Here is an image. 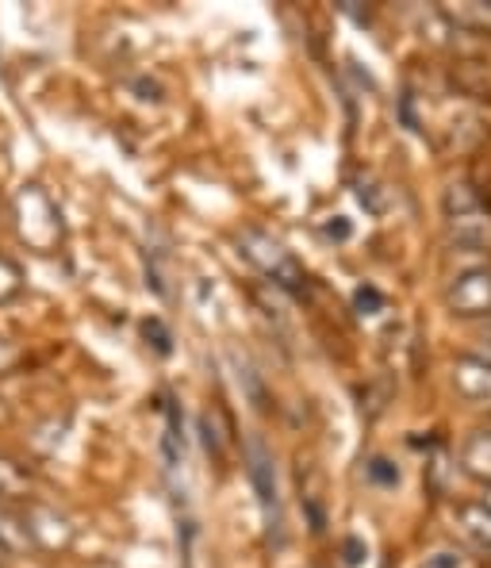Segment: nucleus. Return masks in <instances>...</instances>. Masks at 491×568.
I'll return each instance as SVG.
<instances>
[{
    "label": "nucleus",
    "instance_id": "nucleus-3",
    "mask_svg": "<svg viewBox=\"0 0 491 568\" xmlns=\"http://www.w3.org/2000/svg\"><path fill=\"white\" fill-rule=\"evenodd\" d=\"M446 304L453 307V315H464V320H472V315H491V270L480 265V270L461 273V277L449 284Z\"/></svg>",
    "mask_w": 491,
    "mask_h": 568
},
{
    "label": "nucleus",
    "instance_id": "nucleus-13",
    "mask_svg": "<svg viewBox=\"0 0 491 568\" xmlns=\"http://www.w3.org/2000/svg\"><path fill=\"white\" fill-rule=\"evenodd\" d=\"M146 338H154V346H157V354H170V334H165V327L157 320H150L146 323Z\"/></svg>",
    "mask_w": 491,
    "mask_h": 568
},
{
    "label": "nucleus",
    "instance_id": "nucleus-4",
    "mask_svg": "<svg viewBox=\"0 0 491 568\" xmlns=\"http://www.w3.org/2000/svg\"><path fill=\"white\" fill-rule=\"evenodd\" d=\"M23 530H28L31 546H39V549H65L73 538V530L65 526L62 515L43 504H31L28 511H23Z\"/></svg>",
    "mask_w": 491,
    "mask_h": 568
},
{
    "label": "nucleus",
    "instance_id": "nucleus-17",
    "mask_svg": "<svg viewBox=\"0 0 491 568\" xmlns=\"http://www.w3.org/2000/svg\"><path fill=\"white\" fill-rule=\"evenodd\" d=\"M484 507H491V491H488V504H484Z\"/></svg>",
    "mask_w": 491,
    "mask_h": 568
},
{
    "label": "nucleus",
    "instance_id": "nucleus-12",
    "mask_svg": "<svg viewBox=\"0 0 491 568\" xmlns=\"http://www.w3.org/2000/svg\"><path fill=\"white\" fill-rule=\"evenodd\" d=\"M16 365H20V349H16L8 338H0V373H12Z\"/></svg>",
    "mask_w": 491,
    "mask_h": 568
},
{
    "label": "nucleus",
    "instance_id": "nucleus-14",
    "mask_svg": "<svg viewBox=\"0 0 491 568\" xmlns=\"http://www.w3.org/2000/svg\"><path fill=\"white\" fill-rule=\"evenodd\" d=\"M361 557H365V546L357 538H349L346 541V565H361Z\"/></svg>",
    "mask_w": 491,
    "mask_h": 568
},
{
    "label": "nucleus",
    "instance_id": "nucleus-5",
    "mask_svg": "<svg viewBox=\"0 0 491 568\" xmlns=\"http://www.w3.org/2000/svg\"><path fill=\"white\" fill-rule=\"evenodd\" d=\"M249 476H254L257 499L269 519V530L280 534V496H277V476H273V457L265 454L262 442H249Z\"/></svg>",
    "mask_w": 491,
    "mask_h": 568
},
{
    "label": "nucleus",
    "instance_id": "nucleus-7",
    "mask_svg": "<svg viewBox=\"0 0 491 568\" xmlns=\"http://www.w3.org/2000/svg\"><path fill=\"white\" fill-rule=\"evenodd\" d=\"M461 465H464V473H472L477 480L491 484V426H488V430H477L469 442H464Z\"/></svg>",
    "mask_w": 491,
    "mask_h": 568
},
{
    "label": "nucleus",
    "instance_id": "nucleus-10",
    "mask_svg": "<svg viewBox=\"0 0 491 568\" xmlns=\"http://www.w3.org/2000/svg\"><path fill=\"white\" fill-rule=\"evenodd\" d=\"M354 300H357V307H361L365 315H377L380 307H385V296H380V292L372 288V284H365V288H357V292H354Z\"/></svg>",
    "mask_w": 491,
    "mask_h": 568
},
{
    "label": "nucleus",
    "instance_id": "nucleus-1",
    "mask_svg": "<svg viewBox=\"0 0 491 568\" xmlns=\"http://www.w3.org/2000/svg\"><path fill=\"white\" fill-rule=\"evenodd\" d=\"M16 231L31 250H54L62 242V215L43 185H23L12 200Z\"/></svg>",
    "mask_w": 491,
    "mask_h": 568
},
{
    "label": "nucleus",
    "instance_id": "nucleus-16",
    "mask_svg": "<svg viewBox=\"0 0 491 568\" xmlns=\"http://www.w3.org/2000/svg\"><path fill=\"white\" fill-rule=\"evenodd\" d=\"M8 561H12V557H8V554H4V546H0V568H4Z\"/></svg>",
    "mask_w": 491,
    "mask_h": 568
},
{
    "label": "nucleus",
    "instance_id": "nucleus-15",
    "mask_svg": "<svg viewBox=\"0 0 491 568\" xmlns=\"http://www.w3.org/2000/svg\"><path fill=\"white\" fill-rule=\"evenodd\" d=\"M422 568H461V561H457L453 554H438V557H430Z\"/></svg>",
    "mask_w": 491,
    "mask_h": 568
},
{
    "label": "nucleus",
    "instance_id": "nucleus-6",
    "mask_svg": "<svg viewBox=\"0 0 491 568\" xmlns=\"http://www.w3.org/2000/svg\"><path fill=\"white\" fill-rule=\"evenodd\" d=\"M453 381L464 396L472 399H491V365L488 362H477V357H461L453 369Z\"/></svg>",
    "mask_w": 491,
    "mask_h": 568
},
{
    "label": "nucleus",
    "instance_id": "nucleus-8",
    "mask_svg": "<svg viewBox=\"0 0 491 568\" xmlns=\"http://www.w3.org/2000/svg\"><path fill=\"white\" fill-rule=\"evenodd\" d=\"M453 523L469 541L491 549V507H484V504H480V507H457Z\"/></svg>",
    "mask_w": 491,
    "mask_h": 568
},
{
    "label": "nucleus",
    "instance_id": "nucleus-11",
    "mask_svg": "<svg viewBox=\"0 0 491 568\" xmlns=\"http://www.w3.org/2000/svg\"><path fill=\"white\" fill-rule=\"evenodd\" d=\"M369 476H372L377 484H396V480H399L396 465H392V462H385V457H377V462L369 465Z\"/></svg>",
    "mask_w": 491,
    "mask_h": 568
},
{
    "label": "nucleus",
    "instance_id": "nucleus-2",
    "mask_svg": "<svg viewBox=\"0 0 491 568\" xmlns=\"http://www.w3.org/2000/svg\"><path fill=\"white\" fill-rule=\"evenodd\" d=\"M238 246H243V254L249 257V262L262 265V273H269V277L277 281L280 288H288V292H304L307 288L304 265H299L277 239L265 235V231H243Z\"/></svg>",
    "mask_w": 491,
    "mask_h": 568
},
{
    "label": "nucleus",
    "instance_id": "nucleus-9",
    "mask_svg": "<svg viewBox=\"0 0 491 568\" xmlns=\"http://www.w3.org/2000/svg\"><path fill=\"white\" fill-rule=\"evenodd\" d=\"M23 292V270L8 254H0V304H12Z\"/></svg>",
    "mask_w": 491,
    "mask_h": 568
}]
</instances>
